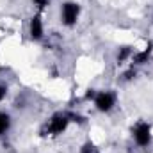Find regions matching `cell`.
<instances>
[{
    "mask_svg": "<svg viewBox=\"0 0 153 153\" xmlns=\"http://www.w3.org/2000/svg\"><path fill=\"white\" fill-rule=\"evenodd\" d=\"M78 14H80V5L76 2L62 4V7H61V20H62L64 25H68V27L75 25L76 20H78Z\"/></svg>",
    "mask_w": 153,
    "mask_h": 153,
    "instance_id": "cell-1",
    "label": "cell"
},
{
    "mask_svg": "<svg viewBox=\"0 0 153 153\" xmlns=\"http://www.w3.org/2000/svg\"><path fill=\"white\" fill-rule=\"evenodd\" d=\"M132 135H134V139H135V143L139 146H148L152 143V126L148 123H144V121H139L134 126Z\"/></svg>",
    "mask_w": 153,
    "mask_h": 153,
    "instance_id": "cell-2",
    "label": "cell"
},
{
    "mask_svg": "<svg viewBox=\"0 0 153 153\" xmlns=\"http://www.w3.org/2000/svg\"><path fill=\"white\" fill-rule=\"evenodd\" d=\"M68 123H70V119H68L66 114H55V116H52V119L48 121L46 132L50 135H59V134H62L68 128Z\"/></svg>",
    "mask_w": 153,
    "mask_h": 153,
    "instance_id": "cell-3",
    "label": "cell"
},
{
    "mask_svg": "<svg viewBox=\"0 0 153 153\" xmlns=\"http://www.w3.org/2000/svg\"><path fill=\"white\" fill-rule=\"evenodd\" d=\"M116 103V96L111 91H102V93H96L94 96V105L100 112H109Z\"/></svg>",
    "mask_w": 153,
    "mask_h": 153,
    "instance_id": "cell-4",
    "label": "cell"
},
{
    "mask_svg": "<svg viewBox=\"0 0 153 153\" xmlns=\"http://www.w3.org/2000/svg\"><path fill=\"white\" fill-rule=\"evenodd\" d=\"M30 38L36 39V41L43 38V22L39 16H34L30 20Z\"/></svg>",
    "mask_w": 153,
    "mask_h": 153,
    "instance_id": "cell-5",
    "label": "cell"
},
{
    "mask_svg": "<svg viewBox=\"0 0 153 153\" xmlns=\"http://www.w3.org/2000/svg\"><path fill=\"white\" fill-rule=\"evenodd\" d=\"M150 53H152V46H146L143 52L134 53V55H132V59H134V62H135V64H144V62L150 59Z\"/></svg>",
    "mask_w": 153,
    "mask_h": 153,
    "instance_id": "cell-6",
    "label": "cell"
},
{
    "mask_svg": "<svg viewBox=\"0 0 153 153\" xmlns=\"http://www.w3.org/2000/svg\"><path fill=\"white\" fill-rule=\"evenodd\" d=\"M11 126V117L5 114V112H0V135L5 134Z\"/></svg>",
    "mask_w": 153,
    "mask_h": 153,
    "instance_id": "cell-7",
    "label": "cell"
},
{
    "mask_svg": "<svg viewBox=\"0 0 153 153\" xmlns=\"http://www.w3.org/2000/svg\"><path fill=\"white\" fill-rule=\"evenodd\" d=\"M130 55H132V50H130L128 46H123V48L117 52V62H119V64H123Z\"/></svg>",
    "mask_w": 153,
    "mask_h": 153,
    "instance_id": "cell-8",
    "label": "cell"
},
{
    "mask_svg": "<svg viewBox=\"0 0 153 153\" xmlns=\"http://www.w3.org/2000/svg\"><path fill=\"white\" fill-rule=\"evenodd\" d=\"M80 153H100V152H98V148H96L93 143H85V144L82 146V152Z\"/></svg>",
    "mask_w": 153,
    "mask_h": 153,
    "instance_id": "cell-9",
    "label": "cell"
},
{
    "mask_svg": "<svg viewBox=\"0 0 153 153\" xmlns=\"http://www.w3.org/2000/svg\"><path fill=\"white\" fill-rule=\"evenodd\" d=\"M32 2H34V5H36L38 9H45V7L48 5L50 0H32Z\"/></svg>",
    "mask_w": 153,
    "mask_h": 153,
    "instance_id": "cell-10",
    "label": "cell"
},
{
    "mask_svg": "<svg viewBox=\"0 0 153 153\" xmlns=\"http://www.w3.org/2000/svg\"><path fill=\"white\" fill-rule=\"evenodd\" d=\"M5 94H7V87L5 85H0V102L5 98Z\"/></svg>",
    "mask_w": 153,
    "mask_h": 153,
    "instance_id": "cell-11",
    "label": "cell"
},
{
    "mask_svg": "<svg viewBox=\"0 0 153 153\" xmlns=\"http://www.w3.org/2000/svg\"><path fill=\"white\" fill-rule=\"evenodd\" d=\"M134 75H135V71H134V70H128V71L125 73V80H130Z\"/></svg>",
    "mask_w": 153,
    "mask_h": 153,
    "instance_id": "cell-12",
    "label": "cell"
}]
</instances>
